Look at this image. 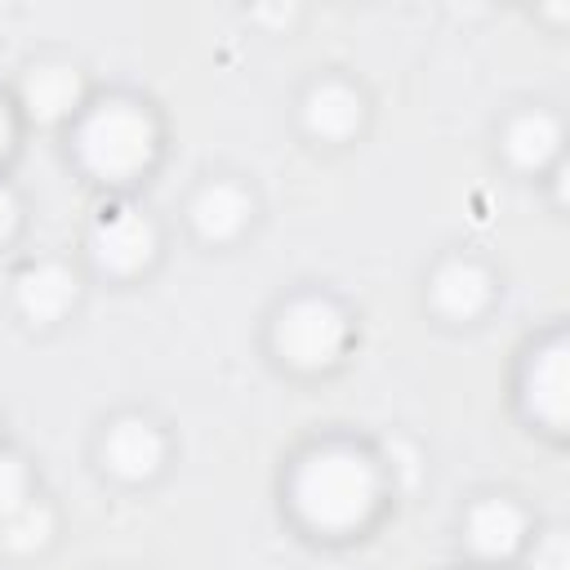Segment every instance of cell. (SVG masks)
Segmentation results:
<instances>
[{
  "label": "cell",
  "mask_w": 570,
  "mask_h": 570,
  "mask_svg": "<svg viewBox=\"0 0 570 570\" xmlns=\"http://www.w3.org/2000/svg\"><path fill=\"white\" fill-rule=\"evenodd\" d=\"M387 503V463L356 441L307 445L285 476L289 517L316 539H352Z\"/></svg>",
  "instance_id": "1"
},
{
  "label": "cell",
  "mask_w": 570,
  "mask_h": 570,
  "mask_svg": "<svg viewBox=\"0 0 570 570\" xmlns=\"http://www.w3.org/2000/svg\"><path fill=\"white\" fill-rule=\"evenodd\" d=\"M165 147L160 116L134 94L94 98L71 125L76 165L102 187H129L156 169Z\"/></svg>",
  "instance_id": "2"
},
{
  "label": "cell",
  "mask_w": 570,
  "mask_h": 570,
  "mask_svg": "<svg viewBox=\"0 0 570 570\" xmlns=\"http://www.w3.org/2000/svg\"><path fill=\"white\" fill-rule=\"evenodd\" d=\"M272 356L294 374H325L352 347V316L325 289H298L276 303L267 321Z\"/></svg>",
  "instance_id": "3"
},
{
  "label": "cell",
  "mask_w": 570,
  "mask_h": 570,
  "mask_svg": "<svg viewBox=\"0 0 570 570\" xmlns=\"http://www.w3.org/2000/svg\"><path fill=\"white\" fill-rule=\"evenodd\" d=\"M517 410L534 432L552 441L570 432V338L566 330H548L525 347L517 365Z\"/></svg>",
  "instance_id": "4"
},
{
  "label": "cell",
  "mask_w": 570,
  "mask_h": 570,
  "mask_svg": "<svg viewBox=\"0 0 570 570\" xmlns=\"http://www.w3.org/2000/svg\"><path fill=\"white\" fill-rule=\"evenodd\" d=\"M85 249H89V258H94V267L102 276L134 281V276H142L156 263V254H160V227H156V218L142 205L116 196V200L98 205V214L89 218Z\"/></svg>",
  "instance_id": "5"
},
{
  "label": "cell",
  "mask_w": 570,
  "mask_h": 570,
  "mask_svg": "<svg viewBox=\"0 0 570 570\" xmlns=\"http://www.w3.org/2000/svg\"><path fill=\"white\" fill-rule=\"evenodd\" d=\"M169 463V436L151 414L125 410L98 432V468L120 485H147Z\"/></svg>",
  "instance_id": "6"
},
{
  "label": "cell",
  "mask_w": 570,
  "mask_h": 570,
  "mask_svg": "<svg viewBox=\"0 0 570 570\" xmlns=\"http://www.w3.org/2000/svg\"><path fill=\"white\" fill-rule=\"evenodd\" d=\"M539 521L530 517V508L512 494H481L463 508V525H459V539L468 548V557L476 566H517L530 530Z\"/></svg>",
  "instance_id": "7"
},
{
  "label": "cell",
  "mask_w": 570,
  "mask_h": 570,
  "mask_svg": "<svg viewBox=\"0 0 570 570\" xmlns=\"http://www.w3.org/2000/svg\"><path fill=\"white\" fill-rule=\"evenodd\" d=\"M18 120L31 125H76V116L89 107V85L85 71L67 58H36L18 76Z\"/></svg>",
  "instance_id": "8"
},
{
  "label": "cell",
  "mask_w": 570,
  "mask_h": 570,
  "mask_svg": "<svg viewBox=\"0 0 570 570\" xmlns=\"http://www.w3.org/2000/svg\"><path fill=\"white\" fill-rule=\"evenodd\" d=\"M499 281L476 254H445L428 272V307L445 325H472L494 307Z\"/></svg>",
  "instance_id": "9"
},
{
  "label": "cell",
  "mask_w": 570,
  "mask_h": 570,
  "mask_svg": "<svg viewBox=\"0 0 570 570\" xmlns=\"http://www.w3.org/2000/svg\"><path fill=\"white\" fill-rule=\"evenodd\" d=\"M365 116H370V102H365L361 85H352L347 76H316L298 98L303 134L325 147L352 142L365 129Z\"/></svg>",
  "instance_id": "10"
},
{
  "label": "cell",
  "mask_w": 570,
  "mask_h": 570,
  "mask_svg": "<svg viewBox=\"0 0 570 570\" xmlns=\"http://www.w3.org/2000/svg\"><path fill=\"white\" fill-rule=\"evenodd\" d=\"M499 151L517 174L548 178L566 160V120L552 107H517L499 125Z\"/></svg>",
  "instance_id": "11"
},
{
  "label": "cell",
  "mask_w": 570,
  "mask_h": 570,
  "mask_svg": "<svg viewBox=\"0 0 570 570\" xmlns=\"http://www.w3.org/2000/svg\"><path fill=\"white\" fill-rule=\"evenodd\" d=\"M254 214H258L254 191L240 178H232V174H214V178H205L187 196V227L205 245H232V240H240L245 227L254 223Z\"/></svg>",
  "instance_id": "12"
},
{
  "label": "cell",
  "mask_w": 570,
  "mask_h": 570,
  "mask_svg": "<svg viewBox=\"0 0 570 570\" xmlns=\"http://www.w3.org/2000/svg\"><path fill=\"white\" fill-rule=\"evenodd\" d=\"M80 303V272L67 258H36L13 276V307L27 325L49 330Z\"/></svg>",
  "instance_id": "13"
},
{
  "label": "cell",
  "mask_w": 570,
  "mask_h": 570,
  "mask_svg": "<svg viewBox=\"0 0 570 570\" xmlns=\"http://www.w3.org/2000/svg\"><path fill=\"white\" fill-rule=\"evenodd\" d=\"M53 534H58V512H53V503L40 499V494H31L22 508H13V512L0 521V543H4L13 557H36V552H45V548L53 543Z\"/></svg>",
  "instance_id": "14"
},
{
  "label": "cell",
  "mask_w": 570,
  "mask_h": 570,
  "mask_svg": "<svg viewBox=\"0 0 570 570\" xmlns=\"http://www.w3.org/2000/svg\"><path fill=\"white\" fill-rule=\"evenodd\" d=\"M521 570H570V534L566 525H534L521 557H517Z\"/></svg>",
  "instance_id": "15"
},
{
  "label": "cell",
  "mask_w": 570,
  "mask_h": 570,
  "mask_svg": "<svg viewBox=\"0 0 570 570\" xmlns=\"http://www.w3.org/2000/svg\"><path fill=\"white\" fill-rule=\"evenodd\" d=\"M31 494H36L31 463H27L18 450H4V445H0V521H4L13 508H22Z\"/></svg>",
  "instance_id": "16"
},
{
  "label": "cell",
  "mask_w": 570,
  "mask_h": 570,
  "mask_svg": "<svg viewBox=\"0 0 570 570\" xmlns=\"http://www.w3.org/2000/svg\"><path fill=\"white\" fill-rule=\"evenodd\" d=\"M18 227H22V200H18V191L0 178V249L18 236Z\"/></svg>",
  "instance_id": "17"
},
{
  "label": "cell",
  "mask_w": 570,
  "mask_h": 570,
  "mask_svg": "<svg viewBox=\"0 0 570 570\" xmlns=\"http://www.w3.org/2000/svg\"><path fill=\"white\" fill-rule=\"evenodd\" d=\"M13 142H18V107L0 94V165L13 156Z\"/></svg>",
  "instance_id": "18"
}]
</instances>
